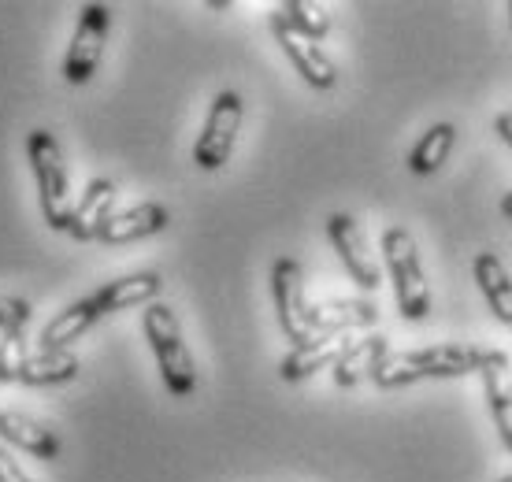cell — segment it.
<instances>
[{"mask_svg": "<svg viewBox=\"0 0 512 482\" xmlns=\"http://www.w3.org/2000/svg\"><path fill=\"white\" fill-rule=\"evenodd\" d=\"M472 275L490 312H494L505 327H512V279H509V271H505V264H501L494 253H475Z\"/></svg>", "mask_w": 512, "mask_h": 482, "instance_id": "obj_17", "label": "cell"}, {"mask_svg": "<svg viewBox=\"0 0 512 482\" xmlns=\"http://www.w3.org/2000/svg\"><path fill=\"white\" fill-rule=\"evenodd\" d=\"M271 34H275V41H279V49L286 52V60L294 64V71L301 78H305L312 89H334L338 86V67H334V60L327 56V52L316 45V41L301 38L294 26L286 23L279 15V8L271 12Z\"/></svg>", "mask_w": 512, "mask_h": 482, "instance_id": "obj_9", "label": "cell"}, {"mask_svg": "<svg viewBox=\"0 0 512 482\" xmlns=\"http://www.w3.org/2000/svg\"><path fill=\"white\" fill-rule=\"evenodd\" d=\"M501 482H512V475H505V479H501Z\"/></svg>", "mask_w": 512, "mask_h": 482, "instance_id": "obj_30", "label": "cell"}, {"mask_svg": "<svg viewBox=\"0 0 512 482\" xmlns=\"http://www.w3.org/2000/svg\"><path fill=\"white\" fill-rule=\"evenodd\" d=\"M271 297H275V316L286 334V342L308 345L316 334L308 327V297H305V267L294 256H279L271 267Z\"/></svg>", "mask_w": 512, "mask_h": 482, "instance_id": "obj_6", "label": "cell"}, {"mask_svg": "<svg viewBox=\"0 0 512 482\" xmlns=\"http://www.w3.org/2000/svg\"><path fill=\"white\" fill-rule=\"evenodd\" d=\"M26 334L23 330H8L0 334V382H19V371L26 364Z\"/></svg>", "mask_w": 512, "mask_h": 482, "instance_id": "obj_23", "label": "cell"}, {"mask_svg": "<svg viewBox=\"0 0 512 482\" xmlns=\"http://www.w3.org/2000/svg\"><path fill=\"white\" fill-rule=\"evenodd\" d=\"M208 8H212V12H227L231 4H227V0H208Z\"/></svg>", "mask_w": 512, "mask_h": 482, "instance_id": "obj_28", "label": "cell"}, {"mask_svg": "<svg viewBox=\"0 0 512 482\" xmlns=\"http://www.w3.org/2000/svg\"><path fill=\"white\" fill-rule=\"evenodd\" d=\"M0 442L15 445V449H26L30 457L38 460H56L60 457V434L52 431L49 423L26 416V412H15V408H0Z\"/></svg>", "mask_w": 512, "mask_h": 482, "instance_id": "obj_13", "label": "cell"}, {"mask_svg": "<svg viewBox=\"0 0 512 482\" xmlns=\"http://www.w3.org/2000/svg\"><path fill=\"white\" fill-rule=\"evenodd\" d=\"M279 15L308 41H323L331 34V15L323 12L320 4H312V0H286Z\"/></svg>", "mask_w": 512, "mask_h": 482, "instance_id": "obj_22", "label": "cell"}, {"mask_svg": "<svg viewBox=\"0 0 512 482\" xmlns=\"http://www.w3.org/2000/svg\"><path fill=\"white\" fill-rule=\"evenodd\" d=\"M379 323V308L372 301H357V297H334L308 305V327L312 334H349V330H364Z\"/></svg>", "mask_w": 512, "mask_h": 482, "instance_id": "obj_14", "label": "cell"}, {"mask_svg": "<svg viewBox=\"0 0 512 482\" xmlns=\"http://www.w3.org/2000/svg\"><path fill=\"white\" fill-rule=\"evenodd\" d=\"M108 26H112L108 4H82L75 38L67 45V60H64V78L71 86H86L97 75L104 56V41H108Z\"/></svg>", "mask_w": 512, "mask_h": 482, "instance_id": "obj_7", "label": "cell"}, {"mask_svg": "<svg viewBox=\"0 0 512 482\" xmlns=\"http://www.w3.org/2000/svg\"><path fill=\"white\" fill-rule=\"evenodd\" d=\"M494 130H498V138L512 149V112H501L498 119H494Z\"/></svg>", "mask_w": 512, "mask_h": 482, "instance_id": "obj_26", "label": "cell"}, {"mask_svg": "<svg viewBox=\"0 0 512 482\" xmlns=\"http://www.w3.org/2000/svg\"><path fill=\"white\" fill-rule=\"evenodd\" d=\"M141 330H145V342H149L156 364H160L167 394L190 397L193 390H197V364H193L190 345L182 338V327H179V319H175V312L156 301V305L145 308Z\"/></svg>", "mask_w": 512, "mask_h": 482, "instance_id": "obj_2", "label": "cell"}, {"mask_svg": "<svg viewBox=\"0 0 512 482\" xmlns=\"http://www.w3.org/2000/svg\"><path fill=\"white\" fill-rule=\"evenodd\" d=\"M327 238H331L342 267L349 271V279L357 282L360 290H379L383 286V271L375 264V256L368 253V238H364L357 219L346 216V212L327 216Z\"/></svg>", "mask_w": 512, "mask_h": 482, "instance_id": "obj_8", "label": "cell"}, {"mask_svg": "<svg viewBox=\"0 0 512 482\" xmlns=\"http://www.w3.org/2000/svg\"><path fill=\"white\" fill-rule=\"evenodd\" d=\"M509 356L501 349H475V345H431L409 353H386L375 368L372 382L379 390H401L423 379H464L483 375L490 368H505Z\"/></svg>", "mask_w": 512, "mask_h": 482, "instance_id": "obj_1", "label": "cell"}, {"mask_svg": "<svg viewBox=\"0 0 512 482\" xmlns=\"http://www.w3.org/2000/svg\"><path fill=\"white\" fill-rule=\"evenodd\" d=\"M34 316V308L19 301V297H0V334H8V330H26Z\"/></svg>", "mask_w": 512, "mask_h": 482, "instance_id": "obj_24", "label": "cell"}, {"mask_svg": "<svg viewBox=\"0 0 512 482\" xmlns=\"http://www.w3.org/2000/svg\"><path fill=\"white\" fill-rule=\"evenodd\" d=\"M160 290H164V279L156 271H134V275L104 282L101 290L93 293V305L101 308V316H116V312H127V308L156 305Z\"/></svg>", "mask_w": 512, "mask_h": 482, "instance_id": "obj_11", "label": "cell"}, {"mask_svg": "<svg viewBox=\"0 0 512 482\" xmlns=\"http://www.w3.org/2000/svg\"><path fill=\"white\" fill-rule=\"evenodd\" d=\"M26 160H30V171L38 178V197H41V212H45V223L52 230H67L71 227V178H67L64 164V149L56 134L49 130H34L26 138Z\"/></svg>", "mask_w": 512, "mask_h": 482, "instance_id": "obj_4", "label": "cell"}, {"mask_svg": "<svg viewBox=\"0 0 512 482\" xmlns=\"http://www.w3.org/2000/svg\"><path fill=\"white\" fill-rule=\"evenodd\" d=\"M78 371H82V360L71 349H64V353H45L41 349V353L26 356L19 382L23 386H60V382H75Z\"/></svg>", "mask_w": 512, "mask_h": 482, "instance_id": "obj_19", "label": "cell"}, {"mask_svg": "<svg viewBox=\"0 0 512 482\" xmlns=\"http://www.w3.org/2000/svg\"><path fill=\"white\" fill-rule=\"evenodd\" d=\"M390 353L386 349V338L383 334H368V338H357V342L349 345L346 353L338 356V364H334V386H357L360 379H372L375 368H379V360Z\"/></svg>", "mask_w": 512, "mask_h": 482, "instance_id": "obj_18", "label": "cell"}, {"mask_svg": "<svg viewBox=\"0 0 512 482\" xmlns=\"http://www.w3.org/2000/svg\"><path fill=\"white\" fill-rule=\"evenodd\" d=\"M509 23H512V0H509Z\"/></svg>", "mask_w": 512, "mask_h": 482, "instance_id": "obj_29", "label": "cell"}, {"mask_svg": "<svg viewBox=\"0 0 512 482\" xmlns=\"http://www.w3.org/2000/svg\"><path fill=\"white\" fill-rule=\"evenodd\" d=\"M383 260L394 282L397 312L409 323H423L431 316V290H427V275L420 264V249L405 227H386L383 230Z\"/></svg>", "mask_w": 512, "mask_h": 482, "instance_id": "obj_3", "label": "cell"}, {"mask_svg": "<svg viewBox=\"0 0 512 482\" xmlns=\"http://www.w3.org/2000/svg\"><path fill=\"white\" fill-rule=\"evenodd\" d=\"M501 216H505L512 223V190L505 193V197H501Z\"/></svg>", "mask_w": 512, "mask_h": 482, "instance_id": "obj_27", "label": "cell"}, {"mask_svg": "<svg viewBox=\"0 0 512 482\" xmlns=\"http://www.w3.org/2000/svg\"><path fill=\"white\" fill-rule=\"evenodd\" d=\"M116 197H119V186L112 178H93L90 186L82 190V197L75 201V208H71V227H67V234L75 241H97L104 223L116 216Z\"/></svg>", "mask_w": 512, "mask_h": 482, "instance_id": "obj_10", "label": "cell"}, {"mask_svg": "<svg viewBox=\"0 0 512 482\" xmlns=\"http://www.w3.org/2000/svg\"><path fill=\"white\" fill-rule=\"evenodd\" d=\"M349 345H353L349 334H316L308 345H297V349H290V353L282 356L279 375L286 382H305V379H312L316 371L334 368L338 356L346 353Z\"/></svg>", "mask_w": 512, "mask_h": 482, "instance_id": "obj_12", "label": "cell"}, {"mask_svg": "<svg viewBox=\"0 0 512 482\" xmlns=\"http://www.w3.org/2000/svg\"><path fill=\"white\" fill-rule=\"evenodd\" d=\"M245 119V101L234 93V89H223L212 108H208L205 130L197 134V145H193V164L201 171H219V167L231 160L234 141H238V130H242Z\"/></svg>", "mask_w": 512, "mask_h": 482, "instance_id": "obj_5", "label": "cell"}, {"mask_svg": "<svg viewBox=\"0 0 512 482\" xmlns=\"http://www.w3.org/2000/svg\"><path fill=\"white\" fill-rule=\"evenodd\" d=\"M483 397H487L490 416H494V427H498V434H501V445L512 453V382H509V364H505V368L483 371Z\"/></svg>", "mask_w": 512, "mask_h": 482, "instance_id": "obj_21", "label": "cell"}, {"mask_svg": "<svg viewBox=\"0 0 512 482\" xmlns=\"http://www.w3.org/2000/svg\"><path fill=\"white\" fill-rule=\"evenodd\" d=\"M0 482H30V475L19 468V460H15L4 445H0Z\"/></svg>", "mask_w": 512, "mask_h": 482, "instance_id": "obj_25", "label": "cell"}, {"mask_svg": "<svg viewBox=\"0 0 512 482\" xmlns=\"http://www.w3.org/2000/svg\"><path fill=\"white\" fill-rule=\"evenodd\" d=\"M97 319H101V308L93 305V297H82V301H75L64 312H56L45 323V330H41V349L45 353H64L67 345H75L86 330L97 327Z\"/></svg>", "mask_w": 512, "mask_h": 482, "instance_id": "obj_16", "label": "cell"}, {"mask_svg": "<svg viewBox=\"0 0 512 482\" xmlns=\"http://www.w3.org/2000/svg\"><path fill=\"white\" fill-rule=\"evenodd\" d=\"M171 223L164 204L156 201H145V204H134V208H123L116 216L108 219L97 234V241L104 245H130V241H141V238H153L160 230Z\"/></svg>", "mask_w": 512, "mask_h": 482, "instance_id": "obj_15", "label": "cell"}, {"mask_svg": "<svg viewBox=\"0 0 512 482\" xmlns=\"http://www.w3.org/2000/svg\"><path fill=\"white\" fill-rule=\"evenodd\" d=\"M457 134L461 130L453 127V123H435V127L427 130L416 145H412L409 153V171L412 175H435V171H442V164L449 160V153H453V145H457Z\"/></svg>", "mask_w": 512, "mask_h": 482, "instance_id": "obj_20", "label": "cell"}]
</instances>
